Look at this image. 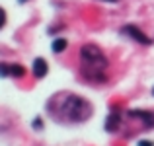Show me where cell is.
Wrapping results in <instances>:
<instances>
[{"label": "cell", "mask_w": 154, "mask_h": 146, "mask_svg": "<svg viewBox=\"0 0 154 146\" xmlns=\"http://www.w3.org/2000/svg\"><path fill=\"white\" fill-rule=\"evenodd\" d=\"M66 39H55V41H53V51L55 53H63L64 49H66Z\"/></svg>", "instance_id": "ba28073f"}, {"label": "cell", "mask_w": 154, "mask_h": 146, "mask_svg": "<svg viewBox=\"0 0 154 146\" xmlns=\"http://www.w3.org/2000/svg\"><path fill=\"white\" fill-rule=\"evenodd\" d=\"M33 74L37 76V78H43V76L47 74V62L43 59H35L33 60Z\"/></svg>", "instance_id": "277c9868"}, {"label": "cell", "mask_w": 154, "mask_h": 146, "mask_svg": "<svg viewBox=\"0 0 154 146\" xmlns=\"http://www.w3.org/2000/svg\"><path fill=\"white\" fill-rule=\"evenodd\" d=\"M63 111H64V117H68V119H72V121H84V119L90 117L92 107L82 97L66 96L64 97V103H63Z\"/></svg>", "instance_id": "6da1fadb"}, {"label": "cell", "mask_w": 154, "mask_h": 146, "mask_svg": "<svg viewBox=\"0 0 154 146\" xmlns=\"http://www.w3.org/2000/svg\"><path fill=\"white\" fill-rule=\"evenodd\" d=\"M23 74H26V68H23L22 64H12V66H10V76H16V78H22Z\"/></svg>", "instance_id": "52a82bcc"}, {"label": "cell", "mask_w": 154, "mask_h": 146, "mask_svg": "<svg viewBox=\"0 0 154 146\" xmlns=\"http://www.w3.org/2000/svg\"><path fill=\"white\" fill-rule=\"evenodd\" d=\"M43 125H41V119H35V129H41Z\"/></svg>", "instance_id": "7c38bea8"}, {"label": "cell", "mask_w": 154, "mask_h": 146, "mask_svg": "<svg viewBox=\"0 0 154 146\" xmlns=\"http://www.w3.org/2000/svg\"><path fill=\"white\" fill-rule=\"evenodd\" d=\"M18 2H22V4H23V2H27V0H18Z\"/></svg>", "instance_id": "4fadbf2b"}, {"label": "cell", "mask_w": 154, "mask_h": 146, "mask_svg": "<svg viewBox=\"0 0 154 146\" xmlns=\"http://www.w3.org/2000/svg\"><path fill=\"white\" fill-rule=\"evenodd\" d=\"M139 146H154V142H150V140H140Z\"/></svg>", "instance_id": "8fae6325"}, {"label": "cell", "mask_w": 154, "mask_h": 146, "mask_svg": "<svg viewBox=\"0 0 154 146\" xmlns=\"http://www.w3.org/2000/svg\"><path fill=\"white\" fill-rule=\"evenodd\" d=\"M82 59H84V64L90 66L96 74H98L100 68L107 66V59H105V55L102 53V49L96 47V45H84L82 47Z\"/></svg>", "instance_id": "7a4b0ae2"}, {"label": "cell", "mask_w": 154, "mask_h": 146, "mask_svg": "<svg viewBox=\"0 0 154 146\" xmlns=\"http://www.w3.org/2000/svg\"><path fill=\"white\" fill-rule=\"evenodd\" d=\"M131 115H133V117H140V119H144L148 127H152V125H154V115H150V113H146V111H131Z\"/></svg>", "instance_id": "8992f818"}, {"label": "cell", "mask_w": 154, "mask_h": 146, "mask_svg": "<svg viewBox=\"0 0 154 146\" xmlns=\"http://www.w3.org/2000/svg\"><path fill=\"white\" fill-rule=\"evenodd\" d=\"M4 23H6V12H4L2 8H0V27H2Z\"/></svg>", "instance_id": "30bf717a"}, {"label": "cell", "mask_w": 154, "mask_h": 146, "mask_svg": "<svg viewBox=\"0 0 154 146\" xmlns=\"http://www.w3.org/2000/svg\"><path fill=\"white\" fill-rule=\"evenodd\" d=\"M123 31H125L127 35H131L133 39H137L139 43H143V45H150V39H148L146 35H144L143 31L139 29V27H135V26H125Z\"/></svg>", "instance_id": "3957f363"}, {"label": "cell", "mask_w": 154, "mask_h": 146, "mask_svg": "<svg viewBox=\"0 0 154 146\" xmlns=\"http://www.w3.org/2000/svg\"><path fill=\"white\" fill-rule=\"evenodd\" d=\"M107 2H111V0H107Z\"/></svg>", "instance_id": "5bb4252c"}, {"label": "cell", "mask_w": 154, "mask_h": 146, "mask_svg": "<svg viewBox=\"0 0 154 146\" xmlns=\"http://www.w3.org/2000/svg\"><path fill=\"white\" fill-rule=\"evenodd\" d=\"M117 127H119V115L117 113H111V115L107 117V121H105V131H117Z\"/></svg>", "instance_id": "5b68a950"}, {"label": "cell", "mask_w": 154, "mask_h": 146, "mask_svg": "<svg viewBox=\"0 0 154 146\" xmlns=\"http://www.w3.org/2000/svg\"><path fill=\"white\" fill-rule=\"evenodd\" d=\"M0 76H10V66H6V64H0Z\"/></svg>", "instance_id": "9c48e42d"}, {"label": "cell", "mask_w": 154, "mask_h": 146, "mask_svg": "<svg viewBox=\"0 0 154 146\" xmlns=\"http://www.w3.org/2000/svg\"><path fill=\"white\" fill-rule=\"evenodd\" d=\"M152 94H154V90H152Z\"/></svg>", "instance_id": "9a60e30c"}]
</instances>
